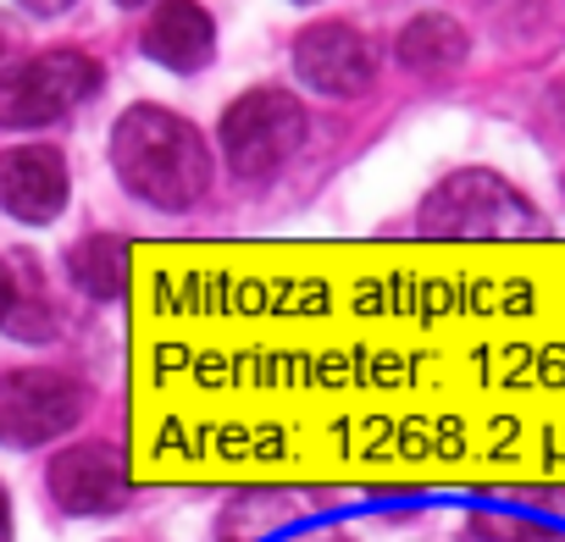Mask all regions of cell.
<instances>
[{"instance_id":"cell-10","label":"cell","mask_w":565,"mask_h":542,"mask_svg":"<svg viewBox=\"0 0 565 542\" xmlns=\"http://www.w3.org/2000/svg\"><path fill=\"white\" fill-rule=\"evenodd\" d=\"M399 67L411 73H455L466 62V29L449 12H416L394 40Z\"/></svg>"},{"instance_id":"cell-7","label":"cell","mask_w":565,"mask_h":542,"mask_svg":"<svg viewBox=\"0 0 565 542\" xmlns=\"http://www.w3.org/2000/svg\"><path fill=\"white\" fill-rule=\"evenodd\" d=\"M45 481L67 514H117L128 498V459L111 443H73L51 459Z\"/></svg>"},{"instance_id":"cell-2","label":"cell","mask_w":565,"mask_h":542,"mask_svg":"<svg viewBox=\"0 0 565 542\" xmlns=\"http://www.w3.org/2000/svg\"><path fill=\"white\" fill-rule=\"evenodd\" d=\"M422 232L444 243H521L543 232V216L532 199L504 183L499 172H449L427 205H422Z\"/></svg>"},{"instance_id":"cell-14","label":"cell","mask_w":565,"mask_h":542,"mask_svg":"<svg viewBox=\"0 0 565 542\" xmlns=\"http://www.w3.org/2000/svg\"><path fill=\"white\" fill-rule=\"evenodd\" d=\"M0 542H12V503H7V487H0Z\"/></svg>"},{"instance_id":"cell-4","label":"cell","mask_w":565,"mask_h":542,"mask_svg":"<svg viewBox=\"0 0 565 542\" xmlns=\"http://www.w3.org/2000/svg\"><path fill=\"white\" fill-rule=\"evenodd\" d=\"M100 95V62L84 51H40L0 73V128H51Z\"/></svg>"},{"instance_id":"cell-6","label":"cell","mask_w":565,"mask_h":542,"mask_svg":"<svg viewBox=\"0 0 565 542\" xmlns=\"http://www.w3.org/2000/svg\"><path fill=\"white\" fill-rule=\"evenodd\" d=\"M295 73L328 100L366 95L377 84V51L355 23H317L295 40Z\"/></svg>"},{"instance_id":"cell-3","label":"cell","mask_w":565,"mask_h":542,"mask_svg":"<svg viewBox=\"0 0 565 542\" xmlns=\"http://www.w3.org/2000/svg\"><path fill=\"white\" fill-rule=\"evenodd\" d=\"M222 155L227 172L244 183H266L289 166L306 144V106L282 89H249L222 111Z\"/></svg>"},{"instance_id":"cell-11","label":"cell","mask_w":565,"mask_h":542,"mask_svg":"<svg viewBox=\"0 0 565 542\" xmlns=\"http://www.w3.org/2000/svg\"><path fill=\"white\" fill-rule=\"evenodd\" d=\"M67 278L89 300H117L128 289V243L117 232H95V238L73 243L67 249Z\"/></svg>"},{"instance_id":"cell-12","label":"cell","mask_w":565,"mask_h":542,"mask_svg":"<svg viewBox=\"0 0 565 542\" xmlns=\"http://www.w3.org/2000/svg\"><path fill=\"white\" fill-rule=\"evenodd\" d=\"M12 300H18V278H12V265H0V327L12 316Z\"/></svg>"},{"instance_id":"cell-5","label":"cell","mask_w":565,"mask_h":542,"mask_svg":"<svg viewBox=\"0 0 565 542\" xmlns=\"http://www.w3.org/2000/svg\"><path fill=\"white\" fill-rule=\"evenodd\" d=\"M84 415V388L67 371H7L0 377V443L7 448H45L73 432Z\"/></svg>"},{"instance_id":"cell-15","label":"cell","mask_w":565,"mask_h":542,"mask_svg":"<svg viewBox=\"0 0 565 542\" xmlns=\"http://www.w3.org/2000/svg\"><path fill=\"white\" fill-rule=\"evenodd\" d=\"M117 7H150V0H117Z\"/></svg>"},{"instance_id":"cell-9","label":"cell","mask_w":565,"mask_h":542,"mask_svg":"<svg viewBox=\"0 0 565 542\" xmlns=\"http://www.w3.org/2000/svg\"><path fill=\"white\" fill-rule=\"evenodd\" d=\"M139 45L167 73H200L216 51V23H211L205 7H194V0H161L145 23V34H139Z\"/></svg>"},{"instance_id":"cell-16","label":"cell","mask_w":565,"mask_h":542,"mask_svg":"<svg viewBox=\"0 0 565 542\" xmlns=\"http://www.w3.org/2000/svg\"><path fill=\"white\" fill-rule=\"evenodd\" d=\"M300 7H311V0H300Z\"/></svg>"},{"instance_id":"cell-8","label":"cell","mask_w":565,"mask_h":542,"mask_svg":"<svg viewBox=\"0 0 565 542\" xmlns=\"http://www.w3.org/2000/svg\"><path fill=\"white\" fill-rule=\"evenodd\" d=\"M67 161L51 144H18L0 150V210L12 221L45 227L67 210Z\"/></svg>"},{"instance_id":"cell-13","label":"cell","mask_w":565,"mask_h":542,"mask_svg":"<svg viewBox=\"0 0 565 542\" xmlns=\"http://www.w3.org/2000/svg\"><path fill=\"white\" fill-rule=\"evenodd\" d=\"M23 12H34V18H56V12H67L73 0H18Z\"/></svg>"},{"instance_id":"cell-1","label":"cell","mask_w":565,"mask_h":542,"mask_svg":"<svg viewBox=\"0 0 565 542\" xmlns=\"http://www.w3.org/2000/svg\"><path fill=\"white\" fill-rule=\"evenodd\" d=\"M111 166L122 188L156 210H189L211 188V144L167 106H134L111 128Z\"/></svg>"},{"instance_id":"cell-17","label":"cell","mask_w":565,"mask_h":542,"mask_svg":"<svg viewBox=\"0 0 565 542\" xmlns=\"http://www.w3.org/2000/svg\"><path fill=\"white\" fill-rule=\"evenodd\" d=\"M0 51H7V40H0Z\"/></svg>"}]
</instances>
